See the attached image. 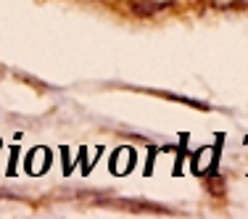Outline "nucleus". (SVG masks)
<instances>
[{
  "mask_svg": "<svg viewBox=\"0 0 248 219\" xmlns=\"http://www.w3.org/2000/svg\"><path fill=\"white\" fill-rule=\"evenodd\" d=\"M169 0L164 3V0H132V11L135 14H140V16H153V14H158V11H164V8H169Z\"/></svg>",
  "mask_w": 248,
  "mask_h": 219,
  "instance_id": "obj_1",
  "label": "nucleus"
},
{
  "mask_svg": "<svg viewBox=\"0 0 248 219\" xmlns=\"http://www.w3.org/2000/svg\"><path fill=\"white\" fill-rule=\"evenodd\" d=\"M219 8H248L246 0H235V3H219Z\"/></svg>",
  "mask_w": 248,
  "mask_h": 219,
  "instance_id": "obj_2",
  "label": "nucleus"
}]
</instances>
